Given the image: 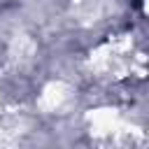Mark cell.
I'll use <instances>...</instances> for the list:
<instances>
[{"instance_id": "6da1fadb", "label": "cell", "mask_w": 149, "mask_h": 149, "mask_svg": "<svg viewBox=\"0 0 149 149\" xmlns=\"http://www.w3.org/2000/svg\"><path fill=\"white\" fill-rule=\"evenodd\" d=\"M74 100H77V86L65 77H51L40 84L33 105H35V114L61 116L70 112Z\"/></svg>"}, {"instance_id": "7a4b0ae2", "label": "cell", "mask_w": 149, "mask_h": 149, "mask_svg": "<svg viewBox=\"0 0 149 149\" xmlns=\"http://www.w3.org/2000/svg\"><path fill=\"white\" fill-rule=\"evenodd\" d=\"M0 107H2V84H0Z\"/></svg>"}]
</instances>
